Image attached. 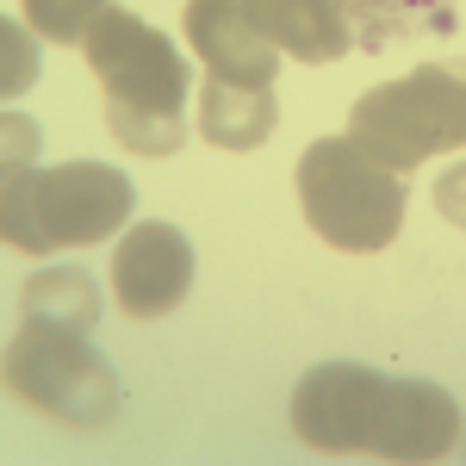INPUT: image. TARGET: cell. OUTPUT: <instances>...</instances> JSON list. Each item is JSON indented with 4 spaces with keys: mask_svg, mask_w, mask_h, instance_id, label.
Segmentation results:
<instances>
[{
    "mask_svg": "<svg viewBox=\"0 0 466 466\" xmlns=\"http://www.w3.org/2000/svg\"><path fill=\"white\" fill-rule=\"evenodd\" d=\"M292 435L318 454L441 461L461 448V404L435 380H398L360 360H323L292 392Z\"/></svg>",
    "mask_w": 466,
    "mask_h": 466,
    "instance_id": "6da1fadb",
    "label": "cell"
},
{
    "mask_svg": "<svg viewBox=\"0 0 466 466\" xmlns=\"http://www.w3.org/2000/svg\"><path fill=\"white\" fill-rule=\"evenodd\" d=\"M32 37H37V32H19V19H6V25H0V44H6V94H19V87L37 75Z\"/></svg>",
    "mask_w": 466,
    "mask_h": 466,
    "instance_id": "4fadbf2b",
    "label": "cell"
},
{
    "mask_svg": "<svg viewBox=\"0 0 466 466\" xmlns=\"http://www.w3.org/2000/svg\"><path fill=\"white\" fill-rule=\"evenodd\" d=\"M25 318L32 323H56V329H94L100 323V287L87 268H44L25 280Z\"/></svg>",
    "mask_w": 466,
    "mask_h": 466,
    "instance_id": "8fae6325",
    "label": "cell"
},
{
    "mask_svg": "<svg viewBox=\"0 0 466 466\" xmlns=\"http://www.w3.org/2000/svg\"><path fill=\"white\" fill-rule=\"evenodd\" d=\"M274 125H280L274 87L255 94V87H237V81L206 75V87H199V131H206V144H218V149H255V144L274 137Z\"/></svg>",
    "mask_w": 466,
    "mask_h": 466,
    "instance_id": "30bf717a",
    "label": "cell"
},
{
    "mask_svg": "<svg viewBox=\"0 0 466 466\" xmlns=\"http://www.w3.org/2000/svg\"><path fill=\"white\" fill-rule=\"evenodd\" d=\"M137 193L112 162H56V168H13L0 180V237L19 255L94 249L118 237Z\"/></svg>",
    "mask_w": 466,
    "mask_h": 466,
    "instance_id": "3957f363",
    "label": "cell"
},
{
    "mask_svg": "<svg viewBox=\"0 0 466 466\" xmlns=\"http://www.w3.org/2000/svg\"><path fill=\"white\" fill-rule=\"evenodd\" d=\"M404 175L373 162L355 137H318L299 156V206L305 224L318 230L329 249L342 255H373L386 249L404 224Z\"/></svg>",
    "mask_w": 466,
    "mask_h": 466,
    "instance_id": "277c9868",
    "label": "cell"
},
{
    "mask_svg": "<svg viewBox=\"0 0 466 466\" xmlns=\"http://www.w3.org/2000/svg\"><path fill=\"white\" fill-rule=\"evenodd\" d=\"M112 0H19V13H25V25L37 37H50V44H81L87 25L106 13Z\"/></svg>",
    "mask_w": 466,
    "mask_h": 466,
    "instance_id": "7c38bea8",
    "label": "cell"
},
{
    "mask_svg": "<svg viewBox=\"0 0 466 466\" xmlns=\"http://www.w3.org/2000/svg\"><path fill=\"white\" fill-rule=\"evenodd\" d=\"M243 13L280 56L299 63H342L355 50V25L342 0H243Z\"/></svg>",
    "mask_w": 466,
    "mask_h": 466,
    "instance_id": "9c48e42d",
    "label": "cell"
},
{
    "mask_svg": "<svg viewBox=\"0 0 466 466\" xmlns=\"http://www.w3.org/2000/svg\"><path fill=\"white\" fill-rule=\"evenodd\" d=\"M6 392L69 430H106L125 404L118 373L100 360V349H87L81 329H56V323L32 318L6 342Z\"/></svg>",
    "mask_w": 466,
    "mask_h": 466,
    "instance_id": "8992f818",
    "label": "cell"
},
{
    "mask_svg": "<svg viewBox=\"0 0 466 466\" xmlns=\"http://www.w3.org/2000/svg\"><path fill=\"white\" fill-rule=\"evenodd\" d=\"M367 6H392V13H398V25H410V19H417L423 6H435V0H360V13H367Z\"/></svg>",
    "mask_w": 466,
    "mask_h": 466,
    "instance_id": "9a60e30c",
    "label": "cell"
},
{
    "mask_svg": "<svg viewBox=\"0 0 466 466\" xmlns=\"http://www.w3.org/2000/svg\"><path fill=\"white\" fill-rule=\"evenodd\" d=\"M180 32H187V44L206 56V69H212L218 81H237V87H255V94L274 87L280 50L249 25L243 0H187Z\"/></svg>",
    "mask_w": 466,
    "mask_h": 466,
    "instance_id": "ba28073f",
    "label": "cell"
},
{
    "mask_svg": "<svg viewBox=\"0 0 466 466\" xmlns=\"http://www.w3.org/2000/svg\"><path fill=\"white\" fill-rule=\"evenodd\" d=\"M349 137L398 175H410L423 156L466 149V56L417 63L410 75L360 94L349 112Z\"/></svg>",
    "mask_w": 466,
    "mask_h": 466,
    "instance_id": "5b68a950",
    "label": "cell"
},
{
    "mask_svg": "<svg viewBox=\"0 0 466 466\" xmlns=\"http://www.w3.org/2000/svg\"><path fill=\"white\" fill-rule=\"evenodd\" d=\"M81 50H87V69L106 87L112 137L125 149H137V156H175L180 137H187L180 106H187V87H193L187 56L125 6H106L87 25Z\"/></svg>",
    "mask_w": 466,
    "mask_h": 466,
    "instance_id": "7a4b0ae2",
    "label": "cell"
},
{
    "mask_svg": "<svg viewBox=\"0 0 466 466\" xmlns=\"http://www.w3.org/2000/svg\"><path fill=\"white\" fill-rule=\"evenodd\" d=\"M193 287V243L175 224H131L112 249V299L125 318H168Z\"/></svg>",
    "mask_w": 466,
    "mask_h": 466,
    "instance_id": "52a82bcc",
    "label": "cell"
},
{
    "mask_svg": "<svg viewBox=\"0 0 466 466\" xmlns=\"http://www.w3.org/2000/svg\"><path fill=\"white\" fill-rule=\"evenodd\" d=\"M435 206H441L448 224H461V230H466V162L441 168V180H435Z\"/></svg>",
    "mask_w": 466,
    "mask_h": 466,
    "instance_id": "5bb4252c",
    "label": "cell"
}]
</instances>
